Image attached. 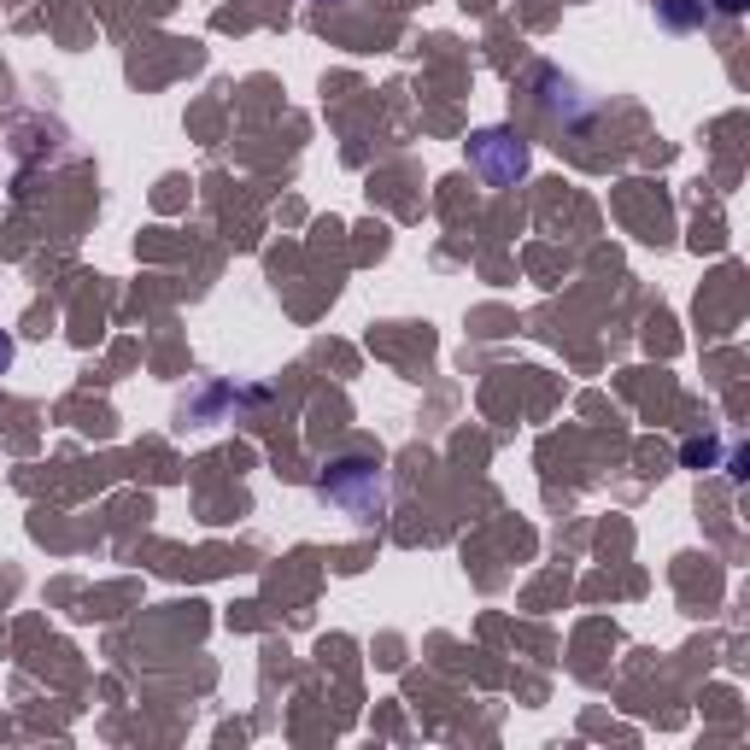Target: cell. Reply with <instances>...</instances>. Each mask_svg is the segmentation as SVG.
Here are the masks:
<instances>
[{
	"label": "cell",
	"mask_w": 750,
	"mask_h": 750,
	"mask_svg": "<svg viewBox=\"0 0 750 750\" xmlns=\"http://www.w3.org/2000/svg\"><path fill=\"white\" fill-rule=\"evenodd\" d=\"M709 457H715V440H692L686 446V464H709Z\"/></svg>",
	"instance_id": "obj_1"
},
{
	"label": "cell",
	"mask_w": 750,
	"mask_h": 750,
	"mask_svg": "<svg viewBox=\"0 0 750 750\" xmlns=\"http://www.w3.org/2000/svg\"><path fill=\"white\" fill-rule=\"evenodd\" d=\"M715 12H745V0H715Z\"/></svg>",
	"instance_id": "obj_3"
},
{
	"label": "cell",
	"mask_w": 750,
	"mask_h": 750,
	"mask_svg": "<svg viewBox=\"0 0 750 750\" xmlns=\"http://www.w3.org/2000/svg\"><path fill=\"white\" fill-rule=\"evenodd\" d=\"M7 364H12V340L0 334V370H7Z\"/></svg>",
	"instance_id": "obj_2"
}]
</instances>
